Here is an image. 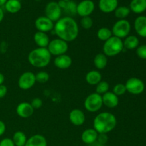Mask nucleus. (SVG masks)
Returning <instances> with one entry per match:
<instances>
[{
	"mask_svg": "<svg viewBox=\"0 0 146 146\" xmlns=\"http://www.w3.org/2000/svg\"><path fill=\"white\" fill-rule=\"evenodd\" d=\"M54 30L58 38L66 41L71 42L76 39L79 33L78 25L73 17H61L54 24Z\"/></svg>",
	"mask_w": 146,
	"mask_h": 146,
	"instance_id": "nucleus-1",
	"label": "nucleus"
},
{
	"mask_svg": "<svg viewBox=\"0 0 146 146\" xmlns=\"http://www.w3.org/2000/svg\"><path fill=\"white\" fill-rule=\"evenodd\" d=\"M116 125V117L113 114L110 112H102L94 118L93 128L98 133L107 134L113 131Z\"/></svg>",
	"mask_w": 146,
	"mask_h": 146,
	"instance_id": "nucleus-2",
	"label": "nucleus"
},
{
	"mask_svg": "<svg viewBox=\"0 0 146 146\" xmlns=\"http://www.w3.org/2000/svg\"><path fill=\"white\" fill-rule=\"evenodd\" d=\"M28 61L36 68H44L50 64L51 55L47 48H38L31 50L29 53Z\"/></svg>",
	"mask_w": 146,
	"mask_h": 146,
	"instance_id": "nucleus-3",
	"label": "nucleus"
},
{
	"mask_svg": "<svg viewBox=\"0 0 146 146\" xmlns=\"http://www.w3.org/2000/svg\"><path fill=\"white\" fill-rule=\"evenodd\" d=\"M124 49L123 40L116 36H111L103 46L104 54L107 57H114L121 54Z\"/></svg>",
	"mask_w": 146,
	"mask_h": 146,
	"instance_id": "nucleus-4",
	"label": "nucleus"
},
{
	"mask_svg": "<svg viewBox=\"0 0 146 146\" xmlns=\"http://www.w3.org/2000/svg\"><path fill=\"white\" fill-rule=\"evenodd\" d=\"M131 30V23L126 19H119L113 26V36L123 39L129 36Z\"/></svg>",
	"mask_w": 146,
	"mask_h": 146,
	"instance_id": "nucleus-5",
	"label": "nucleus"
},
{
	"mask_svg": "<svg viewBox=\"0 0 146 146\" xmlns=\"http://www.w3.org/2000/svg\"><path fill=\"white\" fill-rule=\"evenodd\" d=\"M103 106L102 96L92 93L86 98L84 101V107L86 110L90 113L98 112Z\"/></svg>",
	"mask_w": 146,
	"mask_h": 146,
	"instance_id": "nucleus-6",
	"label": "nucleus"
},
{
	"mask_svg": "<svg viewBox=\"0 0 146 146\" xmlns=\"http://www.w3.org/2000/svg\"><path fill=\"white\" fill-rule=\"evenodd\" d=\"M47 49L48 50L51 56H58L66 54L68 50V45L66 41L61 39L59 38H54L50 41Z\"/></svg>",
	"mask_w": 146,
	"mask_h": 146,
	"instance_id": "nucleus-7",
	"label": "nucleus"
},
{
	"mask_svg": "<svg viewBox=\"0 0 146 146\" xmlns=\"http://www.w3.org/2000/svg\"><path fill=\"white\" fill-rule=\"evenodd\" d=\"M127 92L133 95H139L145 90V84L140 78L132 77L127 80L125 84Z\"/></svg>",
	"mask_w": 146,
	"mask_h": 146,
	"instance_id": "nucleus-8",
	"label": "nucleus"
},
{
	"mask_svg": "<svg viewBox=\"0 0 146 146\" xmlns=\"http://www.w3.org/2000/svg\"><path fill=\"white\" fill-rule=\"evenodd\" d=\"M62 9L58 6L56 1H50L45 7V14L47 18L49 19L53 22H56L61 18Z\"/></svg>",
	"mask_w": 146,
	"mask_h": 146,
	"instance_id": "nucleus-9",
	"label": "nucleus"
},
{
	"mask_svg": "<svg viewBox=\"0 0 146 146\" xmlns=\"http://www.w3.org/2000/svg\"><path fill=\"white\" fill-rule=\"evenodd\" d=\"M36 82L35 74L31 71H26L19 78L18 86L21 89L29 90L34 86Z\"/></svg>",
	"mask_w": 146,
	"mask_h": 146,
	"instance_id": "nucleus-10",
	"label": "nucleus"
},
{
	"mask_svg": "<svg viewBox=\"0 0 146 146\" xmlns=\"http://www.w3.org/2000/svg\"><path fill=\"white\" fill-rule=\"evenodd\" d=\"M95 9V4L92 0H82L77 4L76 13L81 17H89Z\"/></svg>",
	"mask_w": 146,
	"mask_h": 146,
	"instance_id": "nucleus-11",
	"label": "nucleus"
},
{
	"mask_svg": "<svg viewBox=\"0 0 146 146\" xmlns=\"http://www.w3.org/2000/svg\"><path fill=\"white\" fill-rule=\"evenodd\" d=\"M35 27L37 31L47 33L54 29V22L47 18L46 16H41L35 21Z\"/></svg>",
	"mask_w": 146,
	"mask_h": 146,
	"instance_id": "nucleus-12",
	"label": "nucleus"
},
{
	"mask_svg": "<svg viewBox=\"0 0 146 146\" xmlns=\"http://www.w3.org/2000/svg\"><path fill=\"white\" fill-rule=\"evenodd\" d=\"M34 109L30 103L21 102L16 108V113L21 118H28L34 113Z\"/></svg>",
	"mask_w": 146,
	"mask_h": 146,
	"instance_id": "nucleus-13",
	"label": "nucleus"
},
{
	"mask_svg": "<svg viewBox=\"0 0 146 146\" xmlns=\"http://www.w3.org/2000/svg\"><path fill=\"white\" fill-rule=\"evenodd\" d=\"M69 121L73 125L81 126L85 123L86 115L81 110L74 109L69 113Z\"/></svg>",
	"mask_w": 146,
	"mask_h": 146,
	"instance_id": "nucleus-14",
	"label": "nucleus"
},
{
	"mask_svg": "<svg viewBox=\"0 0 146 146\" xmlns=\"http://www.w3.org/2000/svg\"><path fill=\"white\" fill-rule=\"evenodd\" d=\"M118 7V0H99L98 8L100 11L109 14L115 10Z\"/></svg>",
	"mask_w": 146,
	"mask_h": 146,
	"instance_id": "nucleus-15",
	"label": "nucleus"
},
{
	"mask_svg": "<svg viewBox=\"0 0 146 146\" xmlns=\"http://www.w3.org/2000/svg\"><path fill=\"white\" fill-rule=\"evenodd\" d=\"M72 62L71 57L67 54H63V55L56 56L54 61L55 66L61 70H65L70 68L72 65Z\"/></svg>",
	"mask_w": 146,
	"mask_h": 146,
	"instance_id": "nucleus-16",
	"label": "nucleus"
},
{
	"mask_svg": "<svg viewBox=\"0 0 146 146\" xmlns=\"http://www.w3.org/2000/svg\"><path fill=\"white\" fill-rule=\"evenodd\" d=\"M103 105L106 106L107 108H114L118 106L119 104V98L115 94L111 91H108L107 93L102 95Z\"/></svg>",
	"mask_w": 146,
	"mask_h": 146,
	"instance_id": "nucleus-17",
	"label": "nucleus"
},
{
	"mask_svg": "<svg viewBox=\"0 0 146 146\" xmlns=\"http://www.w3.org/2000/svg\"><path fill=\"white\" fill-rule=\"evenodd\" d=\"M98 133L94 128L86 129L81 134V141L87 145H91L96 142Z\"/></svg>",
	"mask_w": 146,
	"mask_h": 146,
	"instance_id": "nucleus-18",
	"label": "nucleus"
},
{
	"mask_svg": "<svg viewBox=\"0 0 146 146\" xmlns=\"http://www.w3.org/2000/svg\"><path fill=\"white\" fill-rule=\"evenodd\" d=\"M134 29L140 36L146 38V16H140L135 19Z\"/></svg>",
	"mask_w": 146,
	"mask_h": 146,
	"instance_id": "nucleus-19",
	"label": "nucleus"
},
{
	"mask_svg": "<svg viewBox=\"0 0 146 146\" xmlns=\"http://www.w3.org/2000/svg\"><path fill=\"white\" fill-rule=\"evenodd\" d=\"M34 41L39 48H47L50 42L49 37L46 33L37 31L34 35Z\"/></svg>",
	"mask_w": 146,
	"mask_h": 146,
	"instance_id": "nucleus-20",
	"label": "nucleus"
},
{
	"mask_svg": "<svg viewBox=\"0 0 146 146\" xmlns=\"http://www.w3.org/2000/svg\"><path fill=\"white\" fill-rule=\"evenodd\" d=\"M24 146H47V141L44 135L36 134L27 139Z\"/></svg>",
	"mask_w": 146,
	"mask_h": 146,
	"instance_id": "nucleus-21",
	"label": "nucleus"
},
{
	"mask_svg": "<svg viewBox=\"0 0 146 146\" xmlns=\"http://www.w3.org/2000/svg\"><path fill=\"white\" fill-rule=\"evenodd\" d=\"M86 81L89 85L96 86L100 81H102V75L97 70H92L86 74Z\"/></svg>",
	"mask_w": 146,
	"mask_h": 146,
	"instance_id": "nucleus-22",
	"label": "nucleus"
},
{
	"mask_svg": "<svg viewBox=\"0 0 146 146\" xmlns=\"http://www.w3.org/2000/svg\"><path fill=\"white\" fill-rule=\"evenodd\" d=\"M129 8L135 14H141L146 10V0H132Z\"/></svg>",
	"mask_w": 146,
	"mask_h": 146,
	"instance_id": "nucleus-23",
	"label": "nucleus"
},
{
	"mask_svg": "<svg viewBox=\"0 0 146 146\" xmlns=\"http://www.w3.org/2000/svg\"><path fill=\"white\" fill-rule=\"evenodd\" d=\"M94 64L98 70L104 69L108 64V57L104 53H99L94 57Z\"/></svg>",
	"mask_w": 146,
	"mask_h": 146,
	"instance_id": "nucleus-24",
	"label": "nucleus"
},
{
	"mask_svg": "<svg viewBox=\"0 0 146 146\" xmlns=\"http://www.w3.org/2000/svg\"><path fill=\"white\" fill-rule=\"evenodd\" d=\"M123 42L124 48L128 50L135 49L139 46V39L137 36L134 35H130L125 37Z\"/></svg>",
	"mask_w": 146,
	"mask_h": 146,
	"instance_id": "nucleus-25",
	"label": "nucleus"
},
{
	"mask_svg": "<svg viewBox=\"0 0 146 146\" xmlns=\"http://www.w3.org/2000/svg\"><path fill=\"white\" fill-rule=\"evenodd\" d=\"M4 6L6 11L11 14H16L21 9V3L19 0H7Z\"/></svg>",
	"mask_w": 146,
	"mask_h": 146,
	"instance_id": "nucleus-26",
	"label": "nucleus"
},
{
	"mask_svg": "<svg viewBox=\"0 0 146 146\" xmlns=\"http://www.w3.org/2000/svg\"><path fill=\"white\" fill-rule=\"evenodd\" d=\"M28 138L25 133L21 131H17L14 133L12 141L15 146H24Z\"/></svg>",
	"mask_w": 146,
	"mask_h": 146,
	"instance_id": "nucleus-27",
	"label": "nucleus"
},
{
	"mask_svg": "<svg viewBox=\"0 0 146 146\" xmlns=\"http://www.w3.org/2000/svg\"><path fill=\"white\" fill-rule=\"evenodd\" d=\"M97 38L101 41H107L109 39L111 36H113V33L111 29L107 28V27H101L97 31Z\"/></svg>",
	"mask_w": 146,
	"mask_h": 146,
	"instance_id": "nucleus-28",
	"label": "nucleus"
},
{
	"mask_svg": "<svg viewBox=\"0 0 146 146\" xmlns=\"http://www.w3.org/2000/svg\"><path fill=\"white\" fill-rule=\"evenodd\" d=\"M130 13H131V9L129 7H125V6L118 7L114 11L115 17L119 19H125V18L128 17Z\"/></svg>",
	"mask_w": 146,
	"mask_h": 146,
	"instance_id": "nucleus-29",
	"label": "nucleus"
},
{
	"mask_svg": "<svg viewBox=\"0 0 146 146\" xmlns=\"http://www.w3.org/2000/svg\"><path fill=\"white\" fill-rule=\"evenodd\" d=\"M76 9H77V4L74 1H68L66 2L65 7L63 10L66 14H68V17H72V16L76 15Z\"/></svg>",
	"mask_w": 146,
	"mask_h": 146,
	"instance_id": "nucleus-30",
	"label": "nucleus"
},
{
	"mask_svg": "<svg viewBox=\"0 0 146 146\" xmlns=\"http://www.w3.org/2000/svg\"><path fill=\"white\" fill-rule=\"evenodd\" d=\"M109 88L110 86L108 82L105 81H101L96 86V93L102 96L104 94L108 92Z\"/></svg>",
	"mask_w": 146,
	"mask_h": 146,
	"instance_id": "nucleus-31",
	"label": "nucleus"
},
{
	"mask_svg": "<svg viewBox=\"0 0 146 146\" xmlns=\"http://www.w3.org/2000/svg\"><path fill=\"white\" fill-rule=\"evenodd\" d=\"M35 77L36 82L40 83V84H44L49 80L50 76L46 71H41L37 73L36 74H35Z\"/></svg>",
	"mask_w": 146,
	"mask_h": 146,
	"instance_id": "nucleus-32",
	"label": "nucleus"
},
{
	"mask_svg": "<svg viewBox=\"0 0 146 146\" xmlns=\"http://www.w3.org/2000/svg\"><path fill=\"white\" fill-rule=\"evenodd\" d=\"M113 93L117 96H120L123 94H125L127 92L126 88H125V84H117L114 86L113 88Z\"/></svg>",
	"mask_w": 146,
	"mask_h": 146,
	"instance_id": "nucleus-33",
	"label": "nucleus"
},
{
	"mask_svg": "<svg viewBox=\"0 0 146 146\" xmlns=\"http://www.w3.org/2000/svg\"><path fill=\"white\" fill-rule=\"evenodd\" d=\"M93 24H94V21H93V19L90 16L89 17H84L81 18V25L84 29H90L93 27Z\"/></svg>",
	"mask_w": 146,
	"mask_h": 146,
	"instance_id": "nucleus-34",
	"label": "nucleus"
},
{
	"mask_svg": "<svg viewBox=\"0 0 146 146\" xmlns=\"http://www.w3.org/2000/svg\"><path fill=\"white\" fill-rule=\"evenodd\" d=\"M136 54L141 59L146 60V44L138 46L136 48Z\"/></svg>",
	"mask_w": 146,
	"mask_h": 146,
	"instance_id": "nucleus-35",
	"label": "nucleus"
},
{
	"mask_svg": "<svg viewBox=\"0 0 146 146\" xmlns=\"http://www.w3.org/2000/svg\"><path fill=\"white\" fill-rule=\"evenodd\" d=\"M31 105L34 109H38L41 108L43 106V101L39 98H34V99L31 100Z\"/></svg>",
	"mask_w": 146,
	"mask_h": 146,
	"instance_id": "nucleus-36",
	"label": "nucleus"
},
{
	"mask_svg": "<svg viewBox=\"0 0 146 146\" xmlns=\"http://www.w3.org/2000/svg\"><path fill=\"white\" fill-rule=\"evenodd\" d=\"M108 136H107V134L98 133L96 142L98 143L99 145L104 146L107 142H108Z\"/></svg>",
	"mask_w": 146,
	"mask_h": 146,
	"instance_id": "nucleus-37",
	"label": "nucleus"
},
{
	"mask_svg": "<svg viewBox=\"0 0 146 146\" xmlns=\"http://www.w3.org/2000/svg\"><path fill=\"white\" fill-rule=\"evenodd\" d=\"M0 146H15L12 139L9 138H5L0 141Z\"/></svg>",
	"mask_w": 146,
	"mask_h": 146,
	"instance_id": "nucleus-38",
	"label": "nucleus"
},
{
	"mask_svg": "<svg viewBox=\"0 0 146 146\" xmlns=\"http://www.w3.org/2000/svg\"><path fill=\"white\" fill-rule=\"evenodd\" d=\"M7 94V87L5 85L2 84L0 85V98H3L5 97Z\"/></svg>",
	"mask_w": 146,
	"mask_h": 146,
	"instance_id": "nucleus-39",
	"label": "nucleus"
},
{
	"mask_svg": "<svg viewBox=\"0 0 146 146\" xmlns=\"http://www.w3.org/2000/svg\"><path fill=\"white\" fill-rule=\"evenodd\" d=\"M6 131V125L2 121H0V136L3 135Z\"/></svg>",
	"mask_w": 146,
	"mask_h": 146,
	"instance_id": "nucleus-40",
	"label": "nucleus"
},
{
	"mask_svg": "<svg viewBox=\"0 0 146 146\" xmlns=\"http://www.w3.org/2000/svg\"><path fill=\"white\" fill-rule=\"evenodd\" d=\"M66 2H67V1H63V0H59V1H58V6H59L60 8H61L62 10L64 9V7H65L66 4Z\"/></svg>",
	"mask_w": 146,
	"mask_h": 146,
	"instance_id": "nucleus-41",
	"label": "nucleus"
},
{
	"mask_svg": "<svg viewBox=\"0 0 146 146\" xmlns=\"http://www.w3.org/2000/svg\"><path fill=\"white\" fill-rule=\"evenodd\" d=\"M4 13L3 9H1V7H0V23L3 21L4 19Z\"/></svg>",
	"mask_w": 146,
	"mask_h": 146,
	"instance_id": "nucleus-42",
	"label": "nucleus"
},
{
	"mask_svg": "<svg viewBox=\"0 0 146 146\" xmlns=\"http://www.w3.org/2000/svg\"><path fill=\"white\" fill-rule=\"evenodd\" d=\"M4 80H5V78H4V76L3 75V74L0 73V85H2L4 82Z\"/></svg>",
	"mask_w": 146,
	"mask_h": 146,
	"instance_id": "nucleus-43",
	"label": "nucleus"
},
{
	"mask_svg": "<svg viewBox=\"0 0 146 146\" xmlns=\"http://www.w3.org/2000/svg\"><path fill=\"white\" fill-rule=\"evenodd\" d=\"M7 0H0V7L1 6H4L5 4V3L7 2Z\"/></svg>",
	"mask_w": 146,
	"mask_h": 146,
	"instance_id": "nucleus-44",
	"label": "nucleus"
},
{
	"mask_svg": "<svg viewBox=\"0 0 146 146\" xmlns=\"http://www.w3.org/2000/svg\"><path fill=\"white\" fill-rule=\"evenodd\" d=\"M63 1H71V0H63Z\"/></svg>",
	"mask_w": 146,
	"mask_h": 146,
	"instance_id": "nucleus-45",
	"label": "nucleus"
}]
</instances>
